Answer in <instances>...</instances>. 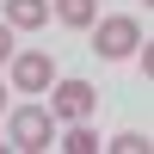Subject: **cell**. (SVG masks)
Here are the masks:
<instances>
[{"mask_svg": "<svg viewBox=\"0 0 154 154\" xmlns=\"http://www.w3.org/2000/svg\"><path fill=\"white\" fill-rule=\"evenodd\" d=\"M49 142H56V111H43V105H19L12 111V148L43 154Z\"/></svg>", "mask_w": 154, "mask_h": 154, "instance_id": "6da1fadb", "label": "cell"}, {"mask_svg": "<svg viewBox=\"0 0 154 154\" xmlns=\"http://www.w3.org/2000/svg\"><path fill=\"white\" fill-rule=\"evenodd\" d=\"M136 43H142V25H136V19H93V49L105 62L136 56Z\"/></svg>", "mask_w": 154, "mask_h": 154, "instance_id": "7a4b0ae2", "label": "cell"}, {"mask_svg": "<svg viewBox=\"0 0 154 154\" xmlns=\"http://www.w3.org/2000/svg\"><path fill=\"white\" fill-rule=\"evenodd\" d=\"M49 111L56 117H68V123H80V117H93V105H99V93H93V80H49Z\"/></svg>", "mask_w": 154, "mask_h": 154, "instance_id": "3957f363", "label": "cell"}, {"mask_svg": "<svg viewBox=\"0 0 154 154\" xmlns=\"http://www.w3.org/2000/svg\"><path fill=\"white\" fill-rule=\"evenodd\" d=\"M49 80H56V62L43 49H12V86L19 93H49Z\"/></svg>", "mask_w": 154, "mask_h": 154, "instance_id": "277c9868", "label": "cell"}, {"mask_svg": "<svg viewBox=\"0 0 154 154\" xmlns=\"http://www.w3.org/2000/svg\"><path fill=\"white\" fill-rule=\"evenodd\" d=\"M49 19H62L68 31H93V19H99V0H49Z\"/></svg>", "mask_w": 154, "mask_h": 154, "instance_id": "5b68a950", "label": "cell"}, {"mask_svg": "<svg viewBox=\"0 0 154 154\" xmlns=\"http://www.w3.org/2000/svg\"><path fill=\"white\" fill-rule=\"evenodd\" d=\"M49 19V0H6V25L12 31H43Z\"/></svg>", "mask_w": 154, "mask_h": 154, "instance_id": "8992f818", "label": "cell"}, {"mask_svg": "<svg viewBox=\"0 0 154 154\" xmlns=\"http://www.w3.org/2000/svg\"><path fill=\"white\" fill-rule=\"evenodd\" d=\"M62 148H68V154H93V148H99V136H93V123L80 117V123L68 130V136H62Z\"/></svg>", "mask_w": 154, "mask_h": 154, "instance_id": "52a82bcc", "label": "cell"}, {"mask_svg": "<svg viewBox=\"0 0 154 154\" xmlns=\"http://www.w3.org/2000/svg\"><path fill=\"white\" fill-rule=\"evenodd\" d=\"M111 148H117V154H148V136H142V130H123Z\"/></svg>", "mask_w": 154, "mask_h": 154, "instance_id": "ba28073f", "label": "cell"}, {"mask_svg": "<svg viewBox=\"0 0 154 154\" xmlns=\"http://www.w3.org/2000/svg\"><path fill=\"white\" fill-rule=\"evenodd\" d=\"M12 49H19L12 43V25H0V62H12Z\"/></svg>", "mask_w": 154, "mask_h": 154, "instance_id": "9c48e42d", "label": "cell"}, {"mask_svg": "<svg viewBox=\"0 0 154 154\" xmlns=\"http://www.w3.org/2000/svg\"><path fill=\"white\" fill-rule=\"evenodd\" d=\"M0 111H6V86H0Z\"/></svg>", "mask_w": 154, "mask_h": 154, "instance_id": "30bf717a", "label": "cell"}, {"mask_svg": "<svg viewBox=\"0 0 154 154\" xmlns=\"http://www.w3.org/2000/svg\"><path fill=\"white\" fill-rule=\"evenodd\" d=\"M142 6H154V0H142Z\"/></svg>", "mask_w": 154, "mask_h": 154, "instance_id": "8fae6325", "label": "cell"}]
</instances>
